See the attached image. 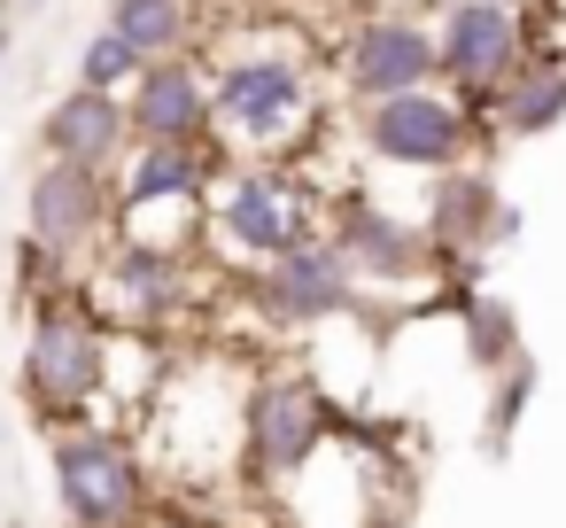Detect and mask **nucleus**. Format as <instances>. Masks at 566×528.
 <instances>
[{"label": "nucleus", "mask_w": 566, "mask_h": 528, "mask_svg": "<svg viewBox=\"0 0 566 528\" xmlns=\"http://www.w3.org/2000/svg\"><path fill=\"white\" fill-rule=\"evenodd\" d=\"M318 48L311 40H241L210 55L218 86V148L233 164H295L318 125H326V86H318Z\"/></svg>", "instance_id": "f257e3e1"}, {"label": "nucleus", "mask_w": 566, "mask_h": 528, "mask_svg": "<svg viewBox=\"0 0 566 528\" xmlns=\"http://www.w3.org/2000/svg\"><path fill=\"white\" fill-rule=\"evenodd\" d=\"M311 234H326V195L311 187V172L295 164H226V179L210 187V226L202 249L226 280L280 265L287 249H303Z\"/></svg>", "instance_id": "f03ea898"}, {"label": "nucleus", "mask_w": 566, "mask_h": 528, "mask_svg": "<svg viewBox=\"0 0 566 528\" xmlns=\"http://www.w3.org/2000/svg\"><path fill=\"white\" fill-rule=\"evenodd\" d=\"M342 443V412L334 389L303 365V358H272L249 373L241 396V482L280 497L295 474H311L326 451Z\"/></svg>", "instance_id": "7ed1b4c3"}, {"label": "nucleus", "mask_w": 566, "mask_h": 528, "mask_svg": "<svg viewBox=\"0 0 566 528\" xmlns=\"http://www.w3.org/2000/svg\"><path fill=\"white\" fill-rule=\"evenodd\" d=\"M86 303L125 327V334H156L171 342L195 311H210L226 296V272L210 265V249H164V241H109L94 265H86Z\"/></svg>", "instance_id": "20e7f679"}, {"label": "nucleus", "mask_w": 566, "mask_h": 528, "mask_svg": "<svg viewBox=\"0 0 566 528\" xmlns=\"http://www.w3.org/2000/svg\"><path fill=\"white\" fill-rule=\"evenodd\" d=\"M109 365H117V327L86 303V288L40 296L24 319V396L48 427H78L94 420V404L109 396Z\"/></svg>", "instance_id": "39448f33"}, {"label": "nucleus", "mask_w": 566, "mask_h": 528, "mask_svg": "<svg viewBox=\"0 0 566 528\" xmlns=\"http://www.w3.org/2000/svg\"><path fill=\"white\" fill-rule=\"evenodd\" d=\"M48 482H55L63 528H133L164 497V482H156V466L125 420L55 427L48 435Z\"/></svg>", "instance_id": "423d86ee"}, {"label": "nucleus", "mask_w": 566, "mask_h": 528, "mask_svg": "<svg viewBox=\"0 0 566 528\" xmlns=\"http://www.w3.org/2000/svg\"><path fill=\"white\" fill-rule=\"evenodd\" d=\"M349 141L357 156L388 164V172H465L481 148H489V125L473 102H458L450 86H427V94H396V102H373V110H349Z\"/></svg>", "instance_id": "0eeeda50"}, {"label": "nucleus", "mask_w": 566, "mask_h": 528, "mask_svg": "<svg viewBox=\"0 0 566 528\" xmlns=\"http://www.w3.org/2000/svg\"><path fill=\"white\" fill-rule=\"evenodd\" d=\"M233 296L272 327V334H326V327H349V319H365V288H357V272H349V257L326 241V234H311L303 249H287L280 265H264V272H241L233 280Z\"/></svg>", "instance_id": "6e6552de"}, {"label": "nucleus", "mask_w": 566, "mask_h": 528, "mask_svg": "<svg viewBox=\"0 0 566 528\" xmlns=\"http://www.w3.org/2000/svg\"><path fill=\"white\" fill-rule=\"evenodd\" d=\"M334 86L349 94V110L396 102V94H427L442 86V48L434 24L411 9H373L334 40Z\"/></svg>", "instance_id": "1a4fd4ad"}, {"label": "nucleus", "mask_w": 566, "mask_h": 528, "mask_svg": "<svg viewBox=\"0 0 566 528\" xmlns=\"http://www.w3.org/2000/svg\"><path fill=\"white\" fill-rule=\"evenodd\" d=\"M326 241L349 257V272H357L365 296H411V288H434L442 280L427 226L419 218H396L365 187H334L326 195Z\"/></svg>", "instance_id": "9d476101"}, {"label": "nucleus", "mask_w": 566, "mask_h": 528, "mask_svg": "<svg viewBox=\"0 0 566 528\" xmlns=\"http://www.w3.org/2000/svg\"><path fill=\"white\" fill-rule=\"evenodd\" d=\"M427 24H434V48H442V86L473 110H489V94L535 63L527 17L496 9V0H434Z\"/></svg>", "instance_id": "9b49d317"}, {"label": "nucleus", "mask_w": 566, "mask_h": 528, "mask_svg": "<svg viewBox=\"0 0 566 528\" xmlns=\"http://www.w3.org/2000/svg\"><path fill=\"white\" fill-rule=\"evenodd\" d=\"M24 241L86 280V265L117 241V179L78 164H40L24 187Z\"/></svg>", "instance_id": "f8f14e48"}, {"label": "nucleus", "mask_w": 566, "mask_h": 528, "mask_svg": "<svg viewBox=\"0 0 566 528\" xmlns=\"http://www.w3.org/2000/svg\"><path fill=\"white\" fill-rule=\"evenodd\" d=\"M419 226H427V241H434V265H442V280H465L496 241H512L520 234V210L496 195V179L489 172H442L434 187H427V210H419Z\"/></svg>", "instance_id": "ddd939ff"}, {"label": "nucleus", "mask_w": 566, "mask_h": 528, "mask_svg": "<svg viewBox=\"0 0 566 528\" xmlns=\"http://www.w3.org/2000/svg\"><path fill=\"white\" fill-rule=\"evenodd\" d=\"M133 156V117L125 94H94V86H63L40 110V164H78L117 179V164Z\"/></svg>", "instance_id": "4468645a"}, {"label": "nucleus", "mask_w": 566, "mask_h": 528, "mask_svg": "<svg viewBox=\"0 0 566 528\" xmlns=\"http://www.w3.org/2000/svg\"><path fill=\"white\" fill-rule=\"evenodd\" d=\"M133 141H218V86H210V55H179V63H148L125 94Z\"/></svg>", "instance_id": "2eb2a0df"}, {"label": "nucleus", "mask_w": 566, "mask_h": 528, "mask_svg": "<svg viewBox=\"0 0 566 528\" xmlns=\"http://www.w3.org/2000/svg\"><path fill=\"white\" fill-rule=\"evenodd\" d=\"M481 125H489V148H504V141H543L551 125H566V55L535 48V63L489 94Z\"/></svg>", "instance_id": "dca6fc26"}, {"label": "nucleus", "mask_w": 566, "mask_h": 528, "mask_svg": "<svg viewBox=\"0 0 566 528\" xmlns=\"http://www.w3.org/2000/svg\"><path fill=\"white\" fill-rule=\"evenodd\" d=\"M102 24L117 40H133L148 63H179V55H202V0H109Z\"/></svg>", "instance_id": "f3484780"}, {"label": "nucleus", "mask_w": 566, "mask_h": 528, "mask_svg": "<svg viewBox=\"0 0 566 528\" xmlns=\"http://www.w3.org/2000/svg\"><path fill=\"white\" fill-rule=\"evenodd\" d=\"M458 327H465V358H473V373H504V365H520L527 358V342H520V319H512V303L504 296H465V311H458Z\"/></svg>", "instance_id": "a211bd4d"}, {"label": "nucleus", "mask_w": 566, "mask_h": 528, "mask_svg": "<svg viewBox=\"0 0 566 528\" xmlns=\"http://www.w3.org/2000/svg\"><path fill=\"white\" fill-rule=\"evenodd\" d=\"M535 389H543L535 358H520V365L489 373V412H481V443H489V458H504V451H512V435H520V420H527Z\"/></svg>", "instance_id": "6ab92c4d"}, {"label": "nucleus", "mask_w": 566, "mask_h": 528, "mask_svg": "<svg viewBox=\"0 0 566 528\" xmlns=\"http://www.w3.org/2000/svg\"><path fill=\"white\" fill-rule=\"evenodd\" d=\"M78 79L71 86H94V94H133V79L148 71V55L133 48V40H117L109 24H94L86 32V48H78V63H71Z\"/></svg>", "instance_id": "aec40b11"}, {"label": "nucleus", "mask_w": 566, "mask_h": 528, "mask_svg": "<svg viewBox=\"0 0 566 528\" xmlns=\"http://www.w3.org/2000/svg\"><path fill=\"white\" fill-rule=\"evenodd\" d=\"M140 528H226V520H218L202 497H179V489H171V497H156V505H148V520H140Z\"/></svg>", "instance_id": "412c9836"}, {"label": "nucleus", "mask_w": 566, "mask_h": 528, "mask_svg": "<svg viewBox=\"0 0 566 528\" xmlns=\"http://www.w3.org/2000/svg\"><path fill=\"white\" fill-rule=\"evenodd\" d=\"M365 528H411V513H403V505H380V513H373Z\"/></svg>", "instance_id": "4be33fe9"}, {"label": "nucleus", "mask_w": 566, "mask_h": 528, "mask_svg": "<svg viewBox=\"0 0 566 528\" xmlns=\"http://www.w3.org/2000/svg\"><path fill=\"white\" fill-rule=\"evenodd\" d=\"M496 9H512V17H543L551 0H496Z\"/></svg>", "instance_id": "5701e85b"}, {"label": "nucleus", "mask_w": 566, "mask_h": 528, "mask_svg": "<svg viewBox=\"0 0 566 528\" xmlns=\"http://www.w3.org/2000/svg\"><path fill=\"white\" fill-rule=\"evenodd\" d=\"M17 9H48V0H17Z\"/></svg>", "instance_id": "b1692460"}, {"label": "nucleus", "mask_w": 566, "mask_h": 528, "mask_svg": "<svg viewBox=\"0 0 566 528\" xmlns=\"http://www.w3.org/2000/svg\"><path fill=\"white\" fill-rule=\"evenodd\" d=\"M133 528H140V520H133Z\"/></svg>", "instance_id": "393cba45"}]
</instances>
